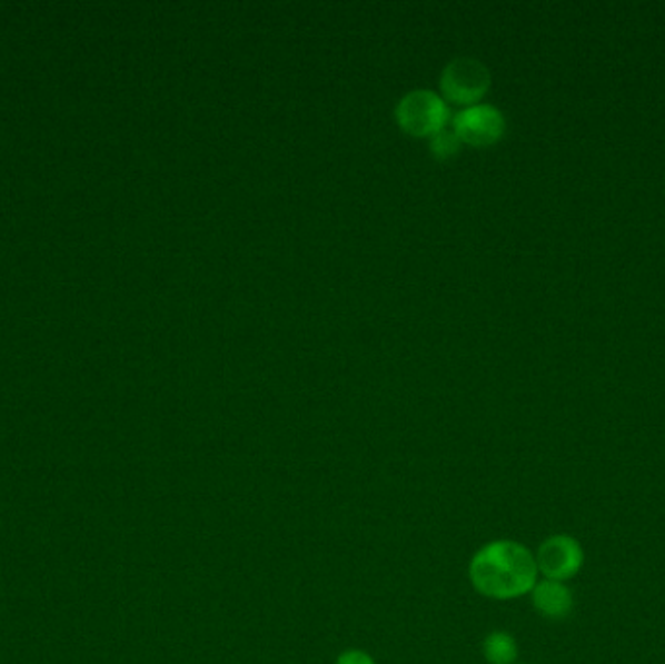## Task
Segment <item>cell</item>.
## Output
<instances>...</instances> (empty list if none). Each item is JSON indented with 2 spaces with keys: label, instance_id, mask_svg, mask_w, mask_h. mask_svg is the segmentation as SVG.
I'll list each match as a JSON object with an SVG mask.
<instances>
[{
  "label": "cell",
  "instance_id": "6da1fadb",
  "mask_svg": "<svg viewBox=\"0 0 665 664\" xmlns=\"http://www.w3.org/2000/svg\"><path fill=\"white\" fill-rule=\"evenodd\" d=\"M537 577L535 555L514 539H496L480 547L469 565L473 588L493 601H512L532 593Z\"/></svg>",
  "mask_w": 665,
  "mask_h": 664
},
{
  "label": "cell",
  "instance_id": "7a4b0ae2",
  "mask_svg": "<svg viewBox=\"0 0 665 664\" xmlns=\"http://www.w3.org/2000/svg\"><path fill=\"white\" fill-rule=\"evenodd\" d=\"M395 118L403 131L415 135V137H426V135H434L446 127L449 108L440 95H436L433 90H426V88H417V90L407 92L397 102Z\"/></svg>",
  "mask_w": 665,
  "mask_h": 664
},
{
  "label": "cell",
  "instance_id": "3957f363",
  "mask_svg": "<svg viewBox=\"0 0 665 664\" xmlns=\"http://www.w3.org/2000/svg\"><path fill=\"white\" fill-rule=\"evenodd\" d=\"M488 87H490V72L485 65L472 57L451 59L440 75L441 92L449 102L472 106L487 92Z\"/></svg>",
  "mask_w": 665,
  "mask_h": 664
},
{
  "label": "cell",
  "instance_id": "277c9868",
  "mask_svg": "<svg viewBox=\"0 0 665 664\" xmlns=\"http://www.w3.org/2000/svg\"><path fill=\"white\" fill-rule=\"evenodd\" d=\"M537 569L543 577L565 583L578 575L584 565V549L580 542L568 534H555L545 539L535 554Z\"/></svg>",
  "mask_w": 665,
  "mask_h": 664
},
{
  "label": "cell",
  "instance_id": "5b68a950",
  "mask_svg": "<svg viewBox=\"0 0 665 664\" xmlns=\"http://www.w3.org/2000/svg\"><path fill=\"white\" fill-rule=\"evenodd\" d=\"M454 131L459 141L485 147L498 141L504 133V116L490 103H472L454 118Z\"/></svg>",
  "mask_w": 665,
  "mask_h": 664
},
{
  "label": "cell",
  "instance_id": "8992f818",
  "mask_svg": "<svg viewBox=\"0 0 665 664\" xmlns=\"http://www.w3.org/2000/svg\"><path fill=\"white\" fill-rule=\"evenodd\" d=\"M532 602L543 617L555 622L566 620L574 610L573 591L565 583L550 581V578L537 581V585L532 591Z\"/></svg>",
  "mask_w": 665,
  "mask_h": 664
},
{
  "label": "cell",
  "instance_id": "52a82bcc",
  "mask_svg": "<svg viewBox=\"0 0 665 664\" xmlns=\"http://www.w3.org/2000/svg\"><path fill=\"white\" fill-rule=\"evenodd\" d=\"M483 655L488 664H514L518 658V643L510 633H488L483 641Z\"/></svg>",
  "mask_w": 665,
  "mask_h": 664
},
{
  "label": "cell",
  "instance_id": "ba28073f",
  "mask_svg": "<svg viewBox=\"0 0 665 664\" xmlns=\"http://www.w3.org/2000/svg\"><path fill=\"white\" fill-rule=\"evenodd\" d=\"M459 147H461V141H459V137L454 131V127L451 129L444 127L440 131L430 135V149H433L434 155L438 158L454 157Z\"/></svg>",
  "mask_w": 665,
  "mask_h": 664
},
{
  "label": "cell",
  "instance_id": "9c48e42d",
  "mask_svg": "<svg viewBox=\"0 0 665 664\" xmlns=\"http://www.w3.org/2000/svg\"><path fill=\"white\" fill-rule=\"evenodd\" d=\"M335 664H376L374 663V658H371L368 653H364V651H358V648H350V651H345L343 655L337 658V663Z\"/></svg>",
  "mask_w": 665,
  "mask_h": 664
}]
</instances>
